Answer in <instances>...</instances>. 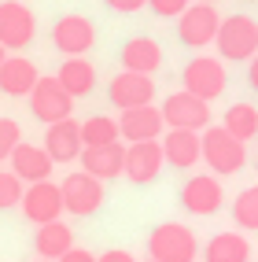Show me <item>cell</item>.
Listing matches in <instances>:
<instances>
[{
	"label": "cell",
	"instance_id": "6da1fadb",
	"mask_svg": "<svg viewBox=\"0 0 258 262\" xmlns=\"http://www.w3.org/2000/svg\"><path fill=\"white\" fill-rule=\"evenodd\" d=\"M199 137H203V163L210 166L214 178H229V173L244 170L247 148H244V141H236L225 126H206Z\"/></svg>",
	"mask_w": 258,
	"mask_h": 262
},
{
	"label": "cell",
	"instance_id": "7a4b0ae2",
	"mask_svg": "<svg viewBox=\"0 0 258 262\" xmlns=\"http://www.w3.org/2000/svg\"><path fill=\"white\" fill-rule=\"evenodd\" d=\"M196 255H199V240L181 222H162L148 236V258L155 262H196Z\"/></svg>",
	"mask_w": 258,
	"mask_h": 262
},
{
	"label": "cell",
	"instance_id": "3957f363",
	"mask_svg": "<svg viewBox=\"0 0 258 262\" xmlns=\"http://www.w3.org/2000/svg\"><path fill=\"white\" fill-rule=\"evenodd\" d=\"M214 45H218L221 59L251 63L258 56V23L251 15H229V19H221V26H218Z\"/></svg>",
	"mask_w": 258,
	"mask_h": 262
},
{
	"label": "cell",
	"instance_id": "277c9868",
	"mask_svg": "<svg viewBox=\"0 0 258 262\" xmlns=\"http://www.w3.org/2000/svg\"><path fill=\"white\" fill-rule=\"evenodd\" d=\"M181 81H184V93H192L199 100H218L221 93H225L229 85V74H225V63L214 59V56H196L188 59V67L181 71Z\"/></svg>",
	"mask_w": 258,
	"mask_h": 262
},
{
	"label": "cell",
	"instance_id": "5b68a950",
	"mask_svg": "<svg viewBox=\"0 0 258 262\" xmlns=\"http://www.w3.org/2000/svg\"><path fill=\"white\" fill-rule=\"evenodd\" d=\"M159 111H162V122L170 129H196V133H203L206 126H210V103L192 96V93H184V89L170 93Z\"/></svg>",
	"mask_w": 258,
	"mask_h": 262
},
{
	"label": "cell",
	"instance_id": "8992f818",
	"mask_svg": "<svg viewBox=\"0 0 258 262\" xmlns=\"http://www.w3.org/2000/svg\"><path fill=\"white\" fill-rule=\"evenodd\" d=\"M59 192H63V207L78 218H89L103 207V181H96L92 173H85V170L66 173Z\"/></svg>",
	"mask_w": 258,
	"mask_h": 262
},
{
	"label": "cell",
	"instance_id": "52a82bcc",
	"mask_svg": "<svg viewBox=\"0 0 258 262\" xmlns=\"http://www.w3.org/2000/svg\"><path fill=\"white\" fill-rule=\"evenodd\" d=\"M30 111H33V118H41L44 126H56V122L71 118L74 96L59 85V78H41L30 93Z\"/></svg>",
	"mask_w": 258,
	"mask_h": 262
},
{
	"label": "cell",
	"instance_id": "ba28073f",
	"mask_svg": "<svg viewBox=\"0 0 258 262\" xmlns=\"http://www.w3.org/2000/svg\"><path fill=\"white\" fill-rule=\"evenodd\" d=\"M218 26H221V15L214 4H188L177 19V37L188 48H206V45H214Z\"/></svg>",
	"mask_w": 258,
	"mask_h": 262
},
{
	"label": "cell",
	"instance_id": "9c48e42d",
	"mask_svg": "<svg viewBox=\"0 0 258 262\" xmlns=\"http://www.w3.org/2000/svg\"><path fill=\"white\" fill-rule=\"evenodd\" d=\"M37 33V19L22 0H4L0 4V48L4 52H19L33 41Z\"/></svg>",
	"mask_w": 258,
	"mask_h": 262
},
{
	"label": "cell",
	"instance_id": "30bf717a",
	"mask_svg": "<svg viewBox=\"0 0 258 262\" xmlns=\"http://www.w3.org/2000/svg\"><path fill=\"white\" fill-rule=\"evenodd\" d=\"M221 203H225V188H221L218 178H210V173H196V178H188L184 188H181V207L188 214H218Z\"/></svg>",
	"mask_w": 258,
	"mask_h": 262
},
{
	"label": "cell",
	"instance_id": "8fae6325",
	"mask_svg": "<svg viewBox=\"0 0 258 262\" xmlns=\"http://www.w3.org/2000/svg\"><path fill=\"white\" fill-rule=\"evenodd\" d=\"M22 214L26 222L33 225H48V222H59V214L66 211L63 207V192L59 185H52V181H37V185H26L22 192Z\"/></svg>",
	"mask_w": 258,
	"mask_h": 262
},
{
	"label": "cell",
	"instance_id": "7c38bea8",
	"mask_svg": "<svg viewBox=\"0 0 258 262\" xmlns=\"http://www.w3.org/2000/svg\"><path fill=\"white\" fill-rule=\"evenodd\" d=\"M52 45H56L66 59L85 56V52L96 45V26L85 19V15H63V19H56V26H52Z\"/></svg>",
	"mask_w": 258,
	"mask_h": 262
},
{
	"label": "cell",
	"instance_id": "4fadbf2b",
	"mask_svg": "<svg viewBox=\"0 0 258 262\" xmlns=\"http://www.w3.org/2000/svg\"><path fill=\"white\" fill-rule=\"evenodd\" d=\"M107 96L118 111H133V107H148L155 100V81L151 74H133V71H122L114 74L111 85H107Z\"/></svg>",
	"mask_w": 258,
	"mask_h": 262
},
{
	"label": "cell",
	"instance_id": "5bb4252c",
	"mask_svg": "<svg viewBox=\"0 0 258 262\" xmlns=\"http://www.w3.org/2000/svg\"><path fill=\"white\" fill-rule=\"evenodd\" d=\"M41 148L52 155V163H74V159H81V151H85V141H81V122L63 118V122H56V126H48V129H44V144H41Z\"/></svg>",
	"mask_w": 258,
	"mask_h": 262
},
{
	"label": "cell",
	"instance_id": "9a60e30c",
	"mask_svg": "<svg viewBox=\"0 0 258 262\" xmlns=\"http://www.w3.org/2000/svg\"><path fill=\"white\" fill-rule=\"evenodd\" d=\"M166 129L162 122V111L159 107H133V111H122L118 118V137L129 144H144V141H159V133Z\"/></svg>",
	"mask_w": 258,
	"mask_h": 262
},
{
	"label": "cell",
	"instance_id": "2e32d148",
	"mask_svg": "<svg viewBox=\"0 0 258 262\" xmlns=\"http://www.w3.org/2000/svg\"><path fill=\"white\" fill-rule=\"evenodd\" d=\"M162 144L159 141H144V144H129L126 148V173L133 185H151L162 170Z\"/></svg>",
	"mask_w": 258,
	"mask_h": 262
},
{
	"label": "cell",
	"instance_id": "e0dca14e",
	"mask_svg": "<svg viewBox=\"0 0 258 262\" xmlns=\"http://www.w3.org/2000/svg\"><path fill=\"white\" fill-rule=\"evenodd\" d=\"M52 155L44 151V148H37V144H19L11 151V173L19 178L22 185H37V181H48L52 178Z\"/></svg>",
	"mask_w": 258,
	"mask_h": 262
},
{
	"label": "cell",
	"instance_id": "ac0fdd59",
	"mask_svg": "<svg viewBox=\"0 0 258 262\" xmlns=\"http://www.w3.org/2000/svg\"><path fill=\"white\" fill-rule=\"evenodd\" d=\"M159 144H162V159L177 170H188L203 159V137L196 129H170L166 141H159Z\"/></svg>",
	"mask_w": 258,
	"mask_h": 262
},
{
	"label": "cell",
	"instance_id": "d6986e66",
	"mask_svg": "<svg viewBox=\"0 0 258 262\" xmlns=\"http://www.w3.org/2000/svg\"><path fill=\"white\" fill-rule=\"evenodd\" d=\"M81 170L92 173L96 181H114L126 173V148L107 144V148H85L81 151Z\"/></svg>",
	"mask_w": 258,
	"mask_h": 262
},
{
	"label": "cell",
	"instance_id": "ffe728a7",
	"mask_svg": "<svg viewBox=\"0 0 258 262\" xmlns=\"http://www.w3.org/2000/svg\"><path fill=\"white\" fill-rule=\"evenodd\" d=\"M37 81H41V74L33 67V59H26V56H8L4 67H0V93L4 96H30Z\"/></svg>",
	"mask_w": 258,
	"mask_h": 262
},
{
	"label": "cell",
	"instance_id": "44dd1931",
	"mask_svg": "<svg viewBox=\"0 0 258 262\" xmlns=\"http://www.w3.org/2000/svg\"><path fill=\"white\" fill-rule=\"evenodd\" d=\"M162 67V48L155 37H133L122 45V71L133 74H155Z\"/></svg>",
	"mask_w": 258,
	"mask_h": 262
},
{
	"label": "cell",
	"instance_id": "7402d4cb",
	"mask_svg": "<svg viewBox=\"0 0 258 262\" xmlns=\"http://www.w3.org/2000/svg\"><path fill=\"white\" fill-rule=\"evenodd\" d=\"M33 248L44 262H59L66 251L74 248V233L66 222H48V225H37V236H33Z\"/></svg>",
	"mask_w": 258,
	"mask_h": 262
},
{
	"label": "cell",
	"instance_id": "603a6c76",
	"mask_svg": "<svg viewBox=\"0 0 258 262\" xmlns=\"http://www.w3.org/2000/svg\"><path fill=\"white\" fill-rule=\"evenodd\" d=\"M206 262H251V244L240 233H214L203 248Z\"/></svg>",
	"mask_w": 258,
	"mask_h": 262
},
{
	"label": "cell",
	"instance_id": "cb8c5ba5",
	"mask_svg": "<svg viewBox=\"0 0 258 262\" xmlns=\"http://www.w3.org/2000/svg\"><path fill=\"white\" fill-rule=\"evenodd\" d=\"M56 78H59V85H63L74 100H78V96H89V93L96 89V67H92L89 59H81V56L63 59V67H59Z\"/></svg>",
	"mask_w": 258,
	"mask_h": 262
},
{
	"label": "cell",
	"instance_id": "d4e9b609",
	"mask_svg": "<svg viewBox=\"0 0 258 262\" xmlns=\"http://www.w3.org/2000/svg\"><path fill=\"white\" fill-rule=\"evenodd\" d=\"M236 141H254L258 137V107L254 103H232V107L225 111V122H221Z\"/></svg>",
	"mask_w": 258,
	"mask_h": 262
},
{
	"label": "cell",
	"instance_id": "484cf974",
	"mask_svg": "<svg viewBox=\"0 0 258 262\" xmlns=\"http://www.w3.org/2000/svg\"><path fill=\"white\" fill-rule=\"evenodd\" d=\"M81 141L85 148H107V144H118V118H107V115H92L81 122Z\"/></svg>",
	"mask_w": 258,
	"mask_h": 262
},
{
	"label": "cell",
	"instance_id": "4316f807",
	"mask_svg": "<svg viewBox=\"0 0 258 262\" xmlns=\"http://www.w3.org/2000/svg\"><path fill=\"white\" fill-rule=\"evenodd\" d=\"M232 218H236L240 229L258 233V185L244 188V192L236 196V203H232Z\"/></svg>",
	"mask_w": 258,
	"mask_h": 262
},
{
	"label": "cell",
	"instance_id": "83f0119b",
	"mask_svg": "<svg viewBox=\"0 0 258 262\" xmlns=\"http://www.w3.org/2000/svg\"><path fill=\"white\" fill-rule=\"evenodd\" d=\"M22 192H26V185L15 178L11 170H0V211L19 207V203H22Z\"/></svg>",
	"mask_w": 258,
	"mask_h": 262
},
{
	"label": "cell",
	"instance_id": "f1b7e54d",
	"mask_svg": "<svg viewBox=\"0 0 258 262\" xmlns=\"http://www.w3.org/2000/svg\"><path fill=\"white\" fill-rule=\"evenodd\" d=\"M22 144V129L15 118H0V163L11 159V151Z\"/></svg>",
	"mask_w": 258,
	"mask_h": 262
},
{
	"label": "cell",
	"instance_id": "f546056e",
	"mask_svg": "<svg viewBox=\"0 0 258 262\" xmlns=\"http://www.w3.org/2000/svg\"><path fill=\"white\" fill-rule=\"evenodd\" d=\"M192 4V0H148V8L162 19H181V11Z\"/></svg>",
	"mask_w": 258,
	"mask_h": 262
},
{
	"label": "cell",
	"instance_id": "4dcf8cb0",
	"mask_svg": "<svg viewBox=\"0 0 258 262\" xmlns=\"http://www.w3.org/2000/svg\"><path fill=\"white\" fill-rule=\"evenodd\" d=\"M103 4H107L111 11H122V15H129V11H140L148 0H103Z\"/></svg>",
	"mask_w": 258,
	"mask_h": 262
},
{
	"label": "cell",
	"instance_id": "1f68e13d",
	"mask_svg": "<svg viewBox=\"0 0 258 262\" xmlns=\"http://www.w3.org/2000/svg\"><path fill=\"white\" fill-rule=\"evenodd\" d=\"M96 262H136L129 251H122V248H111V251H103V255H96Z\"/></svg>",
	"mask_w": 258,
	"mask_h": 262
},
{
	"label": "cell",
	"instance_id": "d6a6232c",
	"mask_svg": "<svg viewBox=\"0 0 258 262\" xmlns=\"http://www.w3.org/2000/svg\"><path fill=\"white\" fill-rule=\"evenodd\" d=\"M59 262H96V255H92V251H85V248H71Z\"/></svg>",
	"mask_w": 258,
	"mask_h": 262
},
{
	"label": "cell",
	"instance_id": "836d02e7",
	"mask_svg": "<svg viewBox=\"0 0 258 262\" xmlns=\"http://www.w3.org/2000/svg\"><path fill=\"white\" fill-rule=\"evenodd\" d=\"M247 81H251V89L258 93V56H254V59L247 63Z\"/></svg>",
	"mask_w": 258,
	"mask_h": 262
},
{
	"label": "cell",
	"instance_id": "e575fe53",
	"mask_svg": "<svg viewBox=\"0 0 258 262\" xmlns=\"http://www.w3.org/2000/svg\"><path fill=\"white\" fill-rule=\"evenodd\" d=\"M4 59H8V56H4V48H0V67H4Z\"/></svg>",
	"mask_w": 258,
	"mask_h": 262
},
{
	"label": "cell",
	"instance_id": "d590c367",
	"mask_svg": "<svg viewBox=\"0 0 258 262\" xmlns=\"http://www.w3.org/2000/svg\"><path fill=\"white\" fill-rule=\"evenodd\" d=\"M196 4H214V0H196Z\"/></svg>",
	"mask_w": 258,
	"mask_h": 262
},
{
	"label": "cell",
	"instance_id": "8d00e7d4",
	"mask_svg": "<svg viewBox=\"0 0 258 262\" xmlns=\"http://www.w3.org/2000/svg\"><path fill=\"white\" fill-rule=\"evenodd\" d=\"M144 262H155V258H144Z\"/></svg>",
	"mask_w": 258,
	"mask_h": 262
},
{
	"label": "cell",
	"instance_id": "74e56055",
	"mask_svg": "<svg viewBox=\"0 0 258 262\" xmlns=\"http://www.w3.org/2000/svg\"><path fill=\"white\" fill-rule=\"evenodd\" d=\"M37 262H44V258H37Z\"/></svg>",
	"mask_w": 258,
	"mask_h": 262
}]
</instances>
